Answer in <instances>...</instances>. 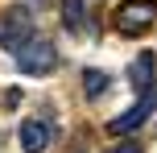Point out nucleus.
<instances>
[{"label":"nucleus","instance_id":"nucleus-1","mask_svg":"<svg viewBox=\"0 0 157 153\" xmlns=\"http://www.w3.org/2000/svg\"><path fill=\"white\" fill-rule=\"evenodd\" d=\"M58 66V54H54V41L50 37H29L21 50H17V71L21 75H50Z\"/></svg>","mask_w":157,"mask_h":153},{"label":"nucleus","instance_id":"nucleus-2","mask_svg":"<svg viewBox=\"0 0 157 153\" xmlns=\"http://www.w3.org/2000/svg\"><path fill=\"white\" fill-rule=\"evenodd\" d=\"M157 21V4L153 0H128V4L116 8V29L128 33V37H141V33H149Z\"/></svg>","mask_w":157,"mask_h":153},{"label":"nucleus","instance_id":"nucleus-3","mask_svg":"<svg viewBox=\"0 0 157 153\" xmlns=\"http://www.w3.org/2000/svg\"><path fill=\"white\" fill-rule=\"evenodd\" d=\"M153 108H157V83H153V87H145L141 99H136L128 112H120L116 120L108 124V132H112V137H128V132H136V128H141V124L153 116Z\"/></svg>","mask_w":157,"mask_h":153},{"label":"nucleus","instance_id":"nucleus-4","mask_svg":"<svg viewBox=\"0 0 157 153\" xmlns=\"http://www.w3.org/2000/svg\"><path fill=\"white\" fill-rule=\"evenodd\" d=\"M29 37H33V17L25 13V8H8V13H0V46H4V50L17 54Z\"/></svg>","mask_w":157,"mask_h":153},{"label":"nucleus","instance_id":"nucleus-5","mask_svg":"<svg viewBox=\"0 0 157 153\" xmlns=\"http://www.w3.org/2000/svg\"><path fill=\"white\" fill-rule=\"evenodd\" d=\"M17 137H21V149L25 153H46V145H50V124L46 120H25Z\"/></svg>","mask_w":157,"mask_h":153},{"label":"nucleus","instance_id":"nucleus-6","mask_svg":"<svg viewBox=\"0 0 157 153\" xmlns=\"http://www.w3.org/2000/svg\"><path fill=\"white\" fill-rule=\"evenodd\" d=\"M153 71H157V58H153V50H141V54L132 58V66H128V83H132L136 91L153 87Z\"/></svg>","mask_w":157,"mask_h":153},{"label":"nucleus","instance_id":"nucleus-7","mask_svg":"<svg viewBox=\"0 0 157 153\" xmlns=\"http://www.w3.org/2000/svg\"><path fill=\"white\" fill-rule=\"evenodd\" d=\"M58 13H62V25L71 33H87V4L83 0H58Z\"/></svg>","mask_w":157,"mask_h":153},{"label":"nucleus","instance_id":"nucleus-8","mask_svg":"<svg viewBox=\"0 0 157 153\" xmlns=\"http://www.w3.org/2000/svg\"><path fill=\"white\" fill-rule=\"evenodd\" d=\"M83 87H87V95H103V91H108V75H103V71H87L83 75Z\"/></svg>","mask_w":157,"mask_h":153},{"label":"nucleus","instance_id":"nucleus-9","mask_svg":"<svg viewBox=\"0 0 157 153\" xmlns=\"http://www.w3.org/2000/svg\"><path fill=\"white\" fill-rule=\"evenodd\" d=\"M108 153H141V145H132V141H128V145H116V149H108Z\"/></svg>","mask_w":157,"mask_h":153}]
</instances>
